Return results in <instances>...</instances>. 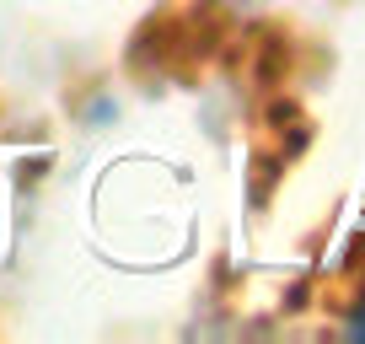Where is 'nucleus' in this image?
<instances>
[{
	"label": "nucleus",
	"mask_w": 365,
	"mask_h": 344,
	"mask_svg": "<svg viewBox=\"0 0 365 344\" xmlns=\"http://www.w3.org/2000/svg\"><path fill=\"white\" fill-rule=\"evenodd\" d=\"M231 6H258V0H231Z\"/></svg>",
	"instance_id": "f257e3e1"
}]
</instances>
